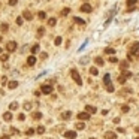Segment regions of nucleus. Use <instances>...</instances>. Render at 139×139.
<instances>
[{"mask_svg":"<svg viewBox=\"0 0 139 139\" xmlns=\"http://www.w3.org/2000/svg\"><path fill=\"white\" fill-rule=\"evenodd\" d=\"M70 75H72L73 81H75L78 85H82V79H81V76H79V73H78L76 69H72V70H70Z\"/></svg>","mask_w":139,"mask_h":139,"instance_id":"f257e3e1","label":"nucleus"},{"mask_svg":"<svg viewBox=\"0 0 139 139\" xmlns=\"http://www.w3.org/2000/svg\"><path fill=\"white\" fill-rule=\"evenodd\" d=\"M130 76H132V73H130V72H123V73H121V76L118 78V82H120V84H124V82L127 81V78H130Z\"/></svg>","mask_w":139,"mask_h":139,"instance_id":"f03ea898","label":"nucleus"},{"mask_svg":"<svg viewBox=\"0 0 139 139\" xmlns=\"http://www.w3.org/2000/svg\"><path fill=\"white\" fill-rule=\"evenodd\" d=\"M52 90H54V87H51V85H48V84L42 85V88H41V91H42L44 94H51V93H52Z\"/></svg>","mask_w":139,"mask_h":139,"instance_id":"7ed1b4c3","label":"nucleus"},{"mask_svg":"<svg viewBox=\"0 0 139 139\" xmlns=\"http://www.w3.org/2000/svg\"><path fill=\"white\" fill-rule=\"evenodd\" d=\"M15 49H16V44L15 42H8L6 44V51L8 52H14Z\"/></svg>","mask_w":139,"mask_h":139,"instance_id":"20e7f679","label":"nucleus"},{"mask_svg":"<svg viewBox=\"0 0 139 139\" xmlns=\"http://www.w3.org/2000/svg\"><path fill=\"white\" fill-rule=\"evenodd\" d=\"M78 120H81V121L90 120V114H88V112H79V114H78Z\"/></svg>","mask_w":139,"mask_h":139,"instance_id":"39448f33","label":"nucleus"},{"mask_svg":"<svg viewBox=\"0 0 139 139\" xmlns=\"http://www.w3.org/2000/svg\"><path fill=\"white\" fill-rule=\"evenodd\" d=\"M132 54L136 55V57H139V42L133 44V46H132Z\"/></svg>","mask_w":139,"mask_h":139,"instance_id":"423d86ee","label":"nucleus"},{"mask_svg":"<svg viewBox=\"0 0 139 139\" xmlns=\"http://www.w3.org/2000/svg\"><path fill=\"white\" fill-rule=\"evenodd\" d=\"M64 138H67V139H75V138H76V133H75L73 130H67V132L64 133Z\"/></svg>","mask_w":139,"mask_h":139,"instance_id":"0eeeda50","label":"nucleus"},{"mask_svg":"<svg viewBox=\"0 0 139 139\" xmlns=\"http://www.w3.org/2000/svg\"><path fill=\"white\" fill-rule=\"evenodd\" d=\"M93 11V8L88 5V3H84L82 6H81V12H91Z\"/></svg>","mask_w":139,"mask_h":139,"instance_id":"6e6552de","label":"nucleus"},{"mask_svg":"<svg viewBox=\"0 0 139 139\" xmlns=\"http://www.w3.org/2000/svg\"><path fill=\"white\" fill-rule=\"evenodd\" d=\"M105 138H106V139H115V138H117V135H115V132L108 130V132L105 133Z\"/></svg>","mask_w":139,"mask_h":139,"instance_id":"1a4fd4ad","label":"nucleus"},{"mask_svg":"<svg viewBox=\"0 0 139 139\" xmlns=\"http://www.w3.org/2000/svg\"><path fill=\"white\" fill-rule=\"evenodd\" d=\"M85 111H87L88 114H96V112H97V109H96L94 106H91V105H87V106H85Z\"/></svg>","mask_w":139,"mask_h":139,"instance_id":"9d476101","label":"nucleus"},{"mask_svg":"<svg viewBox=\"0 0 139 139\" xmlns=\"http://www.w3.org/2000/svg\"><path fill=\"white\" fill-rule=\"evenodd\" d=\"M23 18H26V19H29V21H30V19H33V15L30 14V11H24L23 12Z\"/></svg>","mask_w":139,"mask_h":139,"instance_id":"9b49d317","label":"nucleus"},{"mask_svg":"<svg viewBox=\"0 0 139 139\" xmlns=\"http://www.w3.org/2000/svg\"><path fill=\"white\" fill-rule=\"evenodd\" d=\"M27 63H29V66H34V63H36V57H34V55H30V57L27 58Z\"/></svg>","mask_w":139,"mask_h":139,"instance_id":"f8f14e48","label":"nucleus"},{"mask_svg":"<svg viewBox=\"0 0 139 139\" xmlns=\"http://www.w3.org/2000/svg\"><path fill=\"white\" fill-rule=\"evenodd\" d=\"M136 2H138V0H127V6H129V11H132V9L135 8Z\"/></svg>","mask_w":139,"mask_h":139,"instance_id":"ddd939ff","label":"nucleus"},{"mask_svg":"<svg viewBox=\"0 0 139 139\" xmlns=\"http://www.w3.org/2000/svg\"><path fill=\"white\" fill-rule=\"evenodd\" d=\"M3 120L5 121H11L12 120V112H5L3 114Z\"/></svg>","mask_w":139,"mask_h":139,"instance_id":"4468645a","label":"nucleus"},{"mask_svg":"<svg viewBox=\"0 0 139 139\" xmlns=\"http://www.w3.org/2000/svg\"><path fill=\"white\" fill-rule=\"evenodd\" d=\"M70 117H72V112H70V111H66V112L62 114V118H63V120H69Z\"/></svg>","mask_w":139,"mask_h":139,"instance_id":"2eb2a0df","label":"nucleus"},{"mask_svg":"<svg viewBox=\"0 0 139 139\" xmlns=\"http://www.w3.org/2000/svg\"><path fill=\"white\" fill-rule=\"evenodd\" d=\"M8 87H9L11 90H14V88L18 87V82H16V81H9V82H8Z\"/></svg>","mask_w":139,"mask_h":139,"instance_id":"dca6fc26","label":"nucleus"},{"mask_svg":"<svg viewBox=\"0 0 139 139\" xmlns=\"http://www.w3.org/2000/svg\"><path fill=\"white\" fill-rule=\"evenodd\" d=\"M73 23H76V24H81V26H84V24H85V21H84V19H82V18H78V16H75V18H73Z\"/></svg>","mask_w":139,"mask_h":139,"instance_id":"f3484780","label":"nucleus"},{"mask_svg":"<svg viewBox=\"0 0 139 139\" xmlns=\"http://www.w3.org/2000/svg\"><path fill=\"white\" fill-rule=\"evenodd\" d=\"M103 82L108 85V84H111V75L109 73H105V76H103Z\"/></svg>","mask_w":139,"mask_h":139,"instance_id":"a211bd4d","label":"nucleus"},{"mask_svg":"<svg viewBox=\"0 0 139 139\" xmlns=\"http://www.w3.org/2000/svg\"><path fill=\"white\" fill-rule=\"evenodd\" d=\"M55 24H57V19H55V18H49V19H48V26H49V27H54Z\"/></svg>","mask_w":139,"mask_h":139,"instance_id":"6ab92c4d","label":"nucleus"},{"mask_svg":"<svg viewBox=\"0 0 139 139\" xmlns=\"http://www.w3.org/2000/svg\"><path fill=\"white\" fill-rule=\"evenodd\" d=\"M94 63L97 64V66H103L105 63H103V60H102V58L100 57H96V60H94Z\"/></svg>","mask_w":139,"mask_h":139,"instance_id":"aec40b11","label":"nucleus"},{"mask_svg":"<svg viewBox=\"0 0 139 139\" xmlns=\"http://www.w3.org/2000/svg\"><path fill=\"white\" fill-rule=\"evenodd\" d=\"M9 109H11V111H15V109H18V103H16V102H12V103L9 105Z\"/></svg>","mask_w":139,"mask_h":139,"instance_id":"412c9836","label":"nucleus"},{"mask_svg":"<svg viewBox=\"0 0 139 139\" xmlns=\"http://www.w3.org/2000/svg\"><path fill=\"white\" fill-rule=\"evenodd\" d=\"M8 58H9V55L8 54H2V55H0V62H8Z\"/></svg>","mask_w":139,"mask_h":139,"instance_id":"4be33fe9","label":"nucleus"},{"mask_svg":"<svg viewBox=\"0 0 139 139\" xmlns=\"http://www.w3.org/2000/svg\"><path fill=\"white\" fill-rule=\"evenodd\" d=\"M33 118H34V120H41V118H42V114H41V112H33Z\"/></svg>","mask_w":139,"mask_h":139,"instance_id":"5701e85b","label":"nucleus"},{"mask_svg":"<svg viewBox=\"0 0 139 139\" xmlns=\"http://www.w3.org/2000/svg\"><path fill=\"white\" fill-rule=\"evenodd\" d=\"M45 34V29L44 27H39V30H37V36L41 37V36H44Z\"/></svg>","mask_w":139,"mask_h":139,"instance_id":"b1692460","label":"nucleus"},{"mask_svg":"<svg viewBox=\"0 0 139 139\" xmlns=\"http://www.w3.org/2000/svg\"><path fill=\"white\" fill-rule=\"evenodd\" d=\"M105 54H115V49L114 48H105Z\"/></svg>","mask_w":139,"mask_h":139,"instance_id":"393cba45","label":"nucleus"},{"mask_svg":"<svg viewBox=\"0 0 139 139\" xmlns=\"http://www.w3.org/2000/svg\"><path fill=\"white\" fill-rule=\"evenodd\" d=\"M127 67H129V63H127V62H123V63L120 64V69H121V70H126Z\"/></svg>","mask_w":139,"mask_h":139,"instance_id":"a878e982","label":"nucleus"},{"mask_svg":"<svg viewBox=\"0 0 139 139\" xmlns=\"http://www.w3.org/2000/svg\"><path fill=\"white\" fill-rule=\"evenodd\" d=\"M62 41H63V37H60V36H58V37H55V41H54V44L58 46V45H62Z\"/></svg>","mask_w":139,"mask_h":139,"instance_id":"bb28decb","label":"nucleus"},{"mask_svg":"<svg viewBox=\"0 0 139 139\" xmlns=\"http://www.w3.org/2000/svg\"><path fill=\"white\" fill-rule=\"evenodd\" d=\"M37 16H39V19H45V18H46V14H45L44 11H41V12L37 14Z\"/></svg>","mask_w":139,"mask_h":139,"instance_id":"cd10ccee","label":"nucleus"},{"mask_svg":"<svg viewBox=\"0 0 139 139\" xmlns=\"http://www.w3.org/2000/svg\"><path fill=\"white\" fill-rule=\"evenodd\" d=\"M8 27H9V26H8V24H6V23H3V24H2V26H0V30H2V31H3V33H5V31H8Z\"/></svg>","mask_w":139,"mask_h":139,"instance_id":"c85d7f7f","label":"nucleus"},{"mask_svg":"<svg viewBox=\"0 0 139 139\" xmlns=\"http://www.w3.org/2000/svg\"><path fill=\"white\" fill-rule=\"evenodd\" d=\"M36 132H37V133H39V135H42V133H44V132H45V127H44V126H39V127H37V129H36Z\"/></svg>","mask_w":139,"mask_h":139,"instance_id":"c756f323","label":"nucleus"},{"mask_svg":"<svg viewBox=\"0 0 139 139\" xmlns=\"http://www.w3.org/2000/svg\"><path fill=\"white\" fill-rule=\"evenodd\" d=\"M31 52H33V54H36V52H39V45H37V44L31 46Z\"/></svg>","mask_w":139,"mask_h":139,"instance_id":"7c9ffc66","label":"nucleus"},{"mask_svg":"<svg viewBox=\"0 0 139 139\" xmlns=\"http://www.w3.org/2000/svg\"><path fill=\"white\" fill-rule=\"evenodd\" d=\"M106 91H108V93H114V87H112V84H108V85H106Z\"/></svg>","mask_w":139,"mask_h":139,"instance_id":"2f4dec72","label":"nucleus"},{"mask_svg":"<svg viewBox=\"0 0 139 139\" xmlns=\"http://www.w3.org/2000/svg\"><path fill=\"white\" fill-rule=\"evenodd\" d=\"M84 127H85V124H84V123H76V129H78V130H82Z\"/></svg>","mask_w":139,"mask_h":139,"instance_id":"473e14b6","label":"nucleus"},{"mask_svg":"<svg viewBox=\"0 0 139 139\" xmlns=\"http://www.w3.org/2000/svg\"><path fill=\"white\" fill-rule=\"evenodd\" d=\"M90 73H91V75H97V73H99V70H97L96 67H90Z\"/></svg>","mask_w":139,"mask_h":139,"instance_id":"72a5a7b5","label":"nucleus"},{"mask_svg":"<svg viewBox=\"0 0 139 139\" xmlns=\"http://www.w3.org/2000/svg\"><path fill=\"white\" fill-rule=\"evenodd\" d=\"M121 111H123L124 114H127V112H129V105H123V106H121Z\"/></svg>","mask_w":139,"mask_h":139,"instance_id":"f704fd0d","label":"nucleus"},{"mask_svg":"<svg viewBox=\"0 0 139 139\" xmlns=\"http://www.w3.org/2000/svg\"><path fill=\"white\" fill-rule=\"evenodd\" d=\"M23 21H24V18H23V16H18V18H16V24H18V26H21Z\"/></svg>","mask_w":139,"mask_h":139,"instance_id":"c9c22d12","label":"nucleus"},{"mask_svg":"<svg viewBox=\"0 0 139 139\" xmlns=\"http://www.w3.org/2000/svg\"><path fill=\"white\" fill-rule=\"evenodd\" d=\"M69 12H70V9H69V8H64V9H63V11H62V15H63V16H64V15H67V14H69Z\"/></svg>","mask_w":139,"mask_h":139,"instance_id":"e433bc0d","label":"nucleus"},{"mask_svg":"<svg viewBox=\"0 0 139 139\" xmlns=\"http://www.w3.org/2000/svg\"><path fill=\"white\" fill-rule=\"evenodd\" d=\"M30 108H31V103H29V102H26V103H24V109H26V111H29Z\"/></svg>","mask_w":139,"mask_h":139,"instance_id":"4c0bfd02","label":"nucleus"},{"mask_svg":"<svg viewBox=\"0 0 139 139\" xmlns=\"http://www.w3.org/2000/svg\"><path fill=\"white\" fill-rule=\"evenodd\" d=\"M18 120H19V121H24V120H26V115H24V114H19V115H18Z\"/></svg>","mask_w":139,"mask_h":139,"instance_id":"58836bf2","label":"nucleus"},{"mask_svg":"<svg viewBox=\"0 0 139 139\" xmlns=\"http://www.w3.org/2000/svg\"><path fill=\"white\" fill-rule=\"evenodd\" d=\"M11 132H12L14 135H18V133H19V130H18V129H15V127H11Z\"/></svg>","mask_w":139,"mask_h":139,"instance_id":"ea45409f","label":"nucleus"},{"mask_svg":"<svg viewBox=\"0 0 139 139\" xmlns=\"http://www.w3.org/2000/svg\"><path fill=\"white\" fill-rule=\"evenodd\" d=\"M16 3H18V0H9V5L11 6H15Z\"/></svg>","mask_w":139,"mask_h":139,"instance_id":"a19ab883","label":"nucleus"},{"mask_svg":"<svg viewBox=\"0 0 139 139\" xmlns=\"http://www.w3.org/2000/svg\"><path fill=\"white\" fill-rule=\"evenodd\" d=\"M118 60H117V58L115 57H109V63H117Z\"/></svg>","mask_w":139,"mask_h":139,"instance_id":"79ce46f5","label":"nucleus"},{"mask_svg":"<svg viewBox=\"0 0 139 139\" xmlns=\"http://www.w3.org/2000/svg\"><path fill=\"white\" fill-rule=\"evenodd\" d=\"M0 81H2V84H6V82H8V78H6V76H2V79H0Z\"/></svg>","mask_w":139,"mask_h":139,"instance_id":"37998d69","label":"nucleus"},{"mask_svg":"<svg viewBox=\"0 0 139 139\" xmlns=\"http://www.w3.org/2000/svg\"><path fill=\"white\" fill-rule=\"evenodd\" d=\"M46 57H48V54H46V52H42V54H41V58H42V60H45Z\"/></svg>","mask_w":139,"mask_h":139,"instance_id":"c03bdc74","label":"nucleus"},{"mask_svg":"<svg viewBox=\"0 0 139 139\" xmlns=\"http://www.w3.org/2000/svg\"><path fill=\"white\" fill-rule=\"evenodd\" d=\"M117 132H118V133H124V132H126V130H124V129H123V127H118V129H117Z\"/></svg>","mask_w":139,"mask_h":139,"instance_id":"a18cd8bd","label":"nucleus"},{"mask_svg":"<svg viewBox=\"0 0 139 139\" xmlns=\"http://www.w3.org/2000/svg\"><path fill=\"white\" fill-rule=\"evenodd\" d=\"M33 133H34V129H29L27 130V135H33Z\"/></svg>","mask_w":139,"mask_h":139,"instance_id":"49530a36","label":"nucleus"},{"mask_svg":"<svg viewBox=\"0 0 139 139\" xmlns=\"http://www.w3.org/2000/svg\"><path fill=\"white\" fill-rule=\"evenodd\" d=\"M0 139H11V138H9V136H2Z\"/></svg>","mask_w":139,"mask_h":139,"instance_id":"de8ad7c7","label":"nucleus"},{"mask_svg":"<svg viewBox=\"0 0 139 139\" xmlns=\"http://www.w3.org/2000/svg\"><path fill=\"white\" fill-rule=\"evenodd\" d=\"M135 132H138V133H139V127H135Z\"/></svg>","mask_w":139,"mask_h":139,"instance_id":"09e8293b","label":"nucleus"},{"mask_svg":"<svg viewBox=\"0 0 139 139\" xmlns=\"http://www.w3.org/2000/svg\"><path fill=\"white\" fill-rule=\"evenodd\" d=\"M135 139H139V136H136V138H135Z\"/></svg>","mask_w":139,"mask_h":139,"instance_id":"8fccbe9b","label":"nucleus"}]
</instances>
